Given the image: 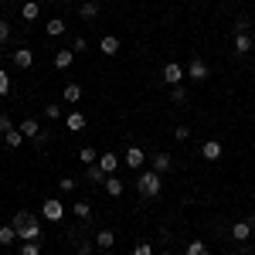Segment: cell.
Masks as SVG:
<instances>
[{
  "label": "cell",
  "instance_id": "cell-1",
  "mask_svg": "<svg viewBox=\"0 0 255 255\" xmlns=\"http://www.w3.org/2000/svg\"><path fill=\"white\" fill-rule=\"evenodd\" d=\"M136 191H139L143 201H153V197H160V191H163V177H160L157 170H139Z\"/></svg>",
  "mask_w": 255,
  "mask_h": 255
},
{
  "label": "cell",
  "instance_id": "cell-2",
  "mask_svg": "<svg viewBox=\"0 0 255 255\" xmlns=\"http://www.w3.org/2000/svg\"><path fill=\"white\" fill-rule=\"evenodd\" d=\"M65 211H68V208L61 204L58 197H48V201L41 204V218H44V221H51V225H58V221H65Z\"/></svg>",
  "mask_w": 255,
  "mask_h": 255
},
{
  "label": "cell",
  "instance_id": "cell-3",
  "mask_svg": "<svg viewBox=\"0 0 255 255\" xmlns=\"http://www.w3.org/2000/svg\"><path fill=\"white\" fill-rule=\"evenodd\" d=\"M160 79L167 82V85H184V79H187V68H180L177 61H167V65H163V72H160Z\"/></svg>",
  "mask_w": 255,
  "mask_h": 255
},
{
  "label": "cell",
  "instance_id": "cell-4",
  "mask_svg": "<svg viewBox=\"0 0 255 255\" xmlns=\"http://www.w3.org/2000/svg\"><path fill=\"white\" fill-rule=\"evenodd\" d=\"M252 235H255V228H252V218H245V221H235V225H232V238H235L238 245H245V242H249Z\"/></svg>",
  "mask_w": 255,
  "mask_h": 255
},
{
  "label": "cell",
  "instance_id": "cell-5",
  "mask_svg": "<svg viewBox=\"0 0 255 255\" xmlns=\"http://www.w3.org/2000/svg\"><path fill=\"white\" fill-rule=\"evenodd\" d=\"M150 170H157L160 177L170 174V170H174V157H170V153H153V157H150Z\"/></svg>",
  "mask_w": 255,
  "mask_h": 255
},
{
  "label": "cell",
  "instance_id": "cell-6",
  "mask_svg": "<svg viewBox=\"0 0 255 255\" xmlns=\"http://www.w3.org/2000/svg\"><path fill=\"white\" fill-rule=\"evenodd\" d=\"M17 129L24 133V139H34V143H44V139H48V136H44V133L38 129V119H24Z\"/></svg>",
  "mask_w": 255,
  "mask_h": 255
},
{
  "label": "cell",
  "instance_id": "cell-7",
  "mask_svg": "<svg viewBox=\"0 0 255 255\" xmlns=\"http://www.w3.org/2000/svg\"><path fill=\"white\" fill-rule=\"evenodd\" d=\"M10 225H14V228H17V235H20V232H24V228H34V225H41V221H38V215H34V211H17V215H14V221H10Z\"/></svg>",
  "mask_w": 255,
  "mask_h": 255
},
{
  "label": "cell",
  "instance_id": "cell-8",
  "mask_svg": "<svg viewBox=\"0 0 255 255\" xmlns=\"http://www.w3.org/2000/svg\"><path fill=\"white\" fill-rule=\"evenodd\" d=\"M72 245H75V255H92V238L82 235V228L72 232Z\"/></svg>",
  "mask_w": 255,
  "mask_h": 255
},
{
  "label": "cell",
  "instance_id": "cell-9",
  "mask_svg": "<svg viewBox=\"0 0 255 255\" xmlns=\"http://www.w3.org/2000/svg\"><path fill=\"white\" fill-rule=\"evenodd\" d=\"M72 65H75V51H72V48H58V51H55V68H58V72H68Z\"/></svg>",
  "mask_w": 255,
  "mask_h": 255
},
{
  "label": "cell",
  "instance_id": "cell-10",
  "mask_svg": "<svg viewBox=\"0 0 255 255\" xmlns=\"http://www.w3.org/2000/svg\"><path fill=\"white\" fill-rule=\"evenodd\" d=\"M123 160H126V167H133V170H143V163H146V153H143L139 146H129V150L123 153Z\"/></svg>",
  "mask_w": 255,
  "mask_h": 255
},
{
  "label": "cell",
  "instance_id": "cell-11",
  "mask_svg": "<svg viewBox=\"0 0 255 255\" xmlns=\"http://www.w3.org/2000/svg\"><path fill=\"white\" fill-rule=\"evenodd\" d=\"M221 153H225V146H221L218 139H208V143L201 146V157L208 160V163H215V160H221Z\"/></svg>",
  "mask_w": 255,
  "mask_h": 255
},
{
  "label": "cell",
  "instance_id": "cell-12",
  "mask_svg": "<svg viewBox=\"0 0 255 255\" xmlns=\"http://www.w3.org/2000/svg\"><path fill=\"white\" fill-rule=\"evenodd\" d=\"M92 238H96V249H102V252H109L116 245V232H109V228H99Z\"/></svg>",
  "mask_w": 255,
  "mask_h": 255
},
{
  "label": "cell",
  "instance_id": "cell-13",
  "mask_svg": "<svg viewBox=\"0 0 255 255\" xmlns=\"http://www.w3.org/2000/svg\"><path fill=\"white\" fill-rule=\"evenodd\" d=\"M99 51H102L106 58H116V55H119V38H116V34H106V38L99 41Z\"/></svg>",
  "mask_w": 255,
  "mask_h": 255
},
{
  "label": "cell",
  "instance_id": "cell-14",
  "mask_svg": "<svg viewBox=\"0 0 255 255\" xmlns=\"http://www.w3.org/2000/svg\"><path fill=\"white\" fill-rule=\"evenodd\" d=\"M14 65H17L20 72L31 68V65H34V51H31V48H14Z\"/></svg>",
  "mask_w": 255,
  "mask_h": 255
},
{
  "label": "cell",
  "instance_id": "cell-15",
  "mask_svg": "<svg viewBox=\"0 0 255 255\" xmlns=\"http://www.w3.org/2000/svg\"><path fill=\"white\" fill-rule=\"evenodd\" d=\"M65 126H68V133H82L89 126V119H85V113H68L65 116Z\"/></svg>",
  "mask_w": 255,
  "mask_h": 255
},
{
  "label": "cell",
  "instance_id": "cell-16",
  "mask_svg": "<svg viewBox=\"0 0 255 255\" xmlns=\"http://www.w3.org/2000/svg\"><path fill=\"white\" fill-rule=\"evenodd\" d=\"M187 79H191V82H204V79H208V65H204L201 58H194L191 65H187Z\"/></svg>",
  "mask_w": 255,
  "mask_h": 255
},
{
  "label": "cell",
  "instance_id": "cell-17",
  "mask_svg": "<svg viewBox=\"0 0 255 255\" xmlns=\"http://www.w3.org/2000/svg\"><path fill=\"white\" fill-rule=\"evenodd\" d=\"M99 167L106 170V174L113 177L119 170V153H99Z\"/></svg>",
  "mask_w": 255,
  "mask_h": 255
},
{
  "label": "cell",
  "instance_id": "cell-18",
  "mask_svg": "<svg viewBox=\"0 0 255 255\" xmlns=\"http://www.w3.org/2000/svg\"><path fill=\"white\" fill-rule=\"evenodd\" d=\"M232 44H235V55H249V51L255 48V38H252V34H235Z\"/></svg>",
  "mask_w": 255,
  "mask_h": 255
},
{
  "label": "cell",
  "instance_id": "cell-19",
  "mask_svg": "<svg viewBox=\"0 0 255 255\" xmlns=\"http://www.w3.org/2000/svg\"><path fill=\"white\" fill-rule=\"evenodd\" d=\"M68 211L79 218V221H92V204H89V201H75V204H72Z\"/></svg>",
  "mask_w": 255,
  "mask_h": 255
},
{
  "label": "cell",
  "instance_id": "cell-20",
  "mask_svg": "<svg viewBox=\"0 0 255 255\" xmlns=\"http://www.w3.org/2000/svg\"><path fill=\"white\" fill-rule=\"evenodd\" d=\"M79 17L82 20H96L99 17V0H85V3H79Z\"/></svg>",
  "mask_w": 255,
  "mask_h": 255
},
{
  "label": "cell",
  "instance_id": "cell-21",
  "mask_svg": "<svg viewBox=\"0 0 255 255\" xmlns=\"http://www.w3.org/2000/svg\"><path fill=\"white\" fill-rule=\"evenodd\" d=\"M106 170H102V167H99V163H92V167H85V180H89V184H106Z\"/></svg>",
  "mask_w": 255,
  "mask_h": 255
},
{
  "label": "cell",
  "instance_id": "cell-22",
  "mask_svg": "<svg viewBox=\"0 0 255 255\" xmlns=\"http://www.w3.org/2000/svg\"><path fill=\"white\" fill-rule=\"evenodd\" d=\"M102 187H106V194H109V197H119L126 184H123V180H119V177L113 174V177H106V184H102Z\"/></svg>",
  "mask_w": 255,
  "mask_h": 255
},
{
  "label": "cell",
  "instance_id": "cell-23",
  "mask_svg": "<svg viewBox=\"0 0 255 255\" xmlns=\"http://www.w3.org/2000/svg\"><path fill=\"white\" fill-rule=\"evenodd\" d=\"M38 14H41V3H38V0H27V3L20 7V17H24V20H38Z\"/></svg>",
  "mask_w": 255,
  "mask_h": 255
},
{
  "label": "cell",
  "instance_id": "cell-24",
  "mask_svg": "<svg viewBox=\"0 0 255 255\" xmlns=\"http://www.w3.org/2000/svg\"><path fill=\"white\" fill-rule=\"evenodd\" d=\"M14 242H20L17 228H14V225H3V228H0V245H14Z\"/></svg>",
  "mask_w": 255,
  "mask_h": 255
},
{
  "label": "cell",
  "instance_id": "cell-25",
  "mask_svg": "<svg viewBox=\"0 0 255 255\" xmlns=\"http://www.w3.org/2000/svg\"><path fill=\"white\" fill-rule=\"evenodd\" d=\"M232 31H235V34H252V20L249 17H235L232 20Z\"/></svg>",
  "mask_w": 255,
  "mask_h": 255
},
{
  "label": "cell",
  "instance_id": "cell-26",
  "mask_svg": "<svg viewBox=\"0 0 255 255\" xmlns=\"http://www.w3.org/2000/svg\"><path fill=\"white\" fill-rule=\"evenodd\" d=\"M79 160L85 163V167H92V163H99V153L92 150V146H82V150H79Z\"/></svg>",
  "mask_w": 255,
  "mask_h": 255
},
{
  "label": "cell",
  "instance_id": "cell-27",
  "mask_svg": "<svg viewBox=\"0 0 255 255\" xmlns=\"http://www.w3.org/2000/svg\"><path fill=\"white\" fill-rule=\"evenodd\" d=\"M51 38H58V34H65V17H55V20H48V27H44Z\"/></svg>",
  "mask_w": 255,
  "mask_h": 255
},
{
  "label": "cell",
  "instance_id": "cell-28",
  "mask_svg": "<svg viewBox=\"0 0 255 255\" xmlns=\"http://www.w3.org/2000/svg\"><path fill=\"white\" fill-rule=\"evenodd\" d=\"M79 99H82V85L68 82V85H65V102H79Z\"/></svg>",
  "mask_w": 255,
  "mask_h": 255
},
{
  "label": "cell",
  "instance_id": "cell-29",
  "mask_svg": "<svg viewBox=\"0 0 255 255\" xmlns=\"http://www.w3.org/2000/svg\"><path fill=\"white\" fill-rule=\"evenodd\" d=\"M3 143H7V146H10V150H17L20 143H24V133H20V129H10V133H7V136H3Z\"/></svg>",
  "mask_w": 255,
  "mask_h": 255
},
{
  "label": "cell",
  "instance_id": "cell-30",
  "mask_svg": "<svg viewBox=\"0 0 255 255\" xmlns=\"http://www.w3.org/2000/svg\"><path fill=\"white\" fill-rule=\"evenodd\" d=\"M187 255H208V245L201 242V238H194V242H187V249H184Z\"/></svg>",
  "mask_w": 255,
  "mask_h": 255
},
{
  "label": "cell",
  "instance_id": "cell-31",
  "mask_svg": "<svg viewBox=\"0 0 255 255\" xmlns=\"http://www.w3.org/2000/svg\"><path fill=\"white\" fill-rule=\"evenodd\" d=\"M10 34H14L10 20H7V17H0V44H7V41H10Z\"/></svg>",
  "mask_w": 255,
  "mask_h": 255
},
{
  "label": "cell",
  "instance_id": "cell-32",
  "mask_svg": "<svg viewBox=\"0 0 255 255\" xmlns=\"http://www.w3.org/2000/svg\"><path fill=\"white\" fill-rule=\"evenodd\" d=\"M170 102H187V89L184 85H170Z\"/></svg>",
  "mask_w": 255,
  "mask_h": 255
},
{
  "label": "cell",
  "instance_id": "cell-33",
  "mask_svg": "<svg viewBox=\"0 0 255 255\" xmlns=\"http://www.w3.org/2000/svg\"><path fill=\"white\" fill-rule=\"evenodd\" d=\"M58 187L65 191V194H72V191L79 187V180H75V177H61V180H58Z\"/></svg>",
  "mask_w": 255,
  "mask_h": 255
},
{
  "label": "cell",
  "instance_id": "cell-34",
  "mask_svg": "<svg viewBox=\"0 0 255 255\" xmlns=\"http://www.w3.org/2000/svg\"><path fill=\"white\" fill-rule=\"evenodd\" d=\"M20 255H41V242H24L20 245Z\"/></svg>",
  "mask_w": 255,
  "mask_h": 255
},
{
  "label": "cell",
  "instance_id": "cell-35",
  "mask_svg": "<svg viewBox=\"0 0 255 255\" xmlns=\"http://www.w3.org/2000/svg\"><path fill=\"white\" fill-rule=\"evenodd\" d=\"M133 255H153V245L150 242H136L133 245Z\"/></svg>",
  "mask_w": 255,
  "mask_h": 255
},
{
  "label": "cell",
  "instance_id": "cell-36",
  "mask_svg": "<svg viewBox=\"0 0 255 255\" xmlns=\"http://www.w3.org/2000/svg\"><path fill=\"white\" fill-rule=\"evenodd\" d=\"M10 129H17V126H10V116H7V113H0V136H7Z\"/></svg>",
  "mask_w": 255,
  "mask_h": 255
},
{
  "label": "cell",
  "instance_id": "cell-37",
  "mask_svg": "<svg viewBox=\"0 0 255 255\" xmlns=\"http://www.w3.org/2000/svg\"><path fill=\"white\" fill-rule=\"evenodd\" d=\"M0 96H10V75L0 68Z\"/></svg>",
  "mask_w": 255,
  "mask_h": 255
},
{
  "label": "cell",
  "instance_id": "cell-38",
  "mask_svg": "<svg viewBox=\"0 0 255 255\" xmlns=\"http://www.w3.org/2000/svg\"><path fill=\"white\" fill-rule=\"evenodd\" d=\"M44 116H48V119H58L61 116V106H58V102H48V106H44Z\"/></svg>",
  "mask_w": 255,
  "mask_h": 255
},
{
  "label": "cell",
  "instance_id": "cell-39",
  "mask_svg": "<svg viewBox=\"0 0 255 255\" xmlns=\"http://www.w3.org/2000/svg\"><path fill=\"white\" fill-rule=\"evenodd\" d=\"M72 51H75V55L89 51V41H85V38H75V41H72Z\"/></svg>",
  "mask_w": 255,
  "mask_h": 255
},
{
  "label": "cell",
  "instance_id": "cell-40",
  "mask_svg": "<svg viewBox=\"0 0 255 255\" xmlns=\"http://www.w3.org/2000/svg\"><path fill=\"white\" fill-rule=\"evenodd\" d=\"M174 139H180V143H184V139H191V129H187V126H177V129H174Z\"/></svg>",
  "mask_w": 255,
  "mask_h": 255
},
{
  "label": "cell",
  "instance_id": "cell-41",
  "mask_svg": "<svg viewBox=\"0 0 255 255\" xmlns=\"http://www.w3.org/2000/svg\"><path fill=\"white\" fill-rule=\"evenodd\" d=\"M160 255H174V252H160Z\"/></svg>",
  "mask_w": 255,
  "mask_h": 255
},
{
  "label": "cell",
  "instance_id": "cell-42",
  "mask_svg": "<svg viewBox=\"0 0 255 255\" xmlns=\"http://www.w3.org/2000/svg\"><path fill=\"white\" fill-rule=\"evenodd\" d=\"M225 255H232V252H225Z\"/></svg>",
  "mask_w": 255,
  "mask_h": 255
},
{
  "label": "cell",
  "instance_id": "cell-43",
  "mask_svg": "<svg viewBox=\"0 0 255 255\" xmlns=\"http://www.w3.org/2000/svg\"><path fill=\"white\" fill-rule=\"evenodd\" d=\"M0 3H3V0H0Z\"/></svg>",
  "mask_w": 255,
  "mask_h": 255
},
{
  "label": "cell",
  "instance_id": "cell-44",
  "mask_svg": "<svg viewBox=\"0 0 255 255\" xmlns=\"http://www.w3.org/2000/svg\"><path fill=\"white\" fill-rule=\"evenodd\" d=\"M252 38H255V34H252Z\"/></svg>",
  "mask_w": 255,
  "mask_h": 255
}]
</instances>
